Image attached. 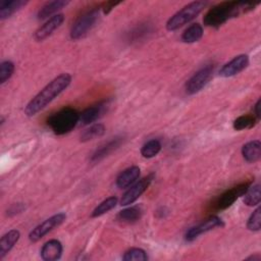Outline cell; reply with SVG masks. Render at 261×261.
<instances>
[{"label": "cell", "mask_w": 261, "mask_h": 261, "mask_svg": "<svg viewBox=\"0 0 261 261\" xmlns=\"http://www.w3.org/2000/svg\"><path fill=\"white\" fill-rule=\"evenodd\" d=\"M71 75L69 73H61L46 85L25 106L24 113L28 116H34L56 97H58L70 84Z\"/></svg>", "instance_id": "6da1fadb"}, {"label": "cell", "mask_w": 261, "mask_h": 261, "mask_svg": "<svg viewBox=\"0 0 261 261\" xmlns=\"http://www.w3.org/2000/svg\"><path fill=\"white\" fill-rule=\"evenodd\" d=\"M257 3L252 2H222L210 8L205 14L203 21L204 24L208 27L217 28L224 23L231 17L239 15L242 12H246L248 10L254 9Z\"/></svg>", "instance_id": "7a4b0ae2"}, {"label": "cell", "mask_w": 261, "mask_h": 261, "mask_svg": "<svg viewBox=\"0 0 261 261\" xmlns=\"http://www.w3.org/2000/svg\"><path fill=\"white\" fill-rule=\"evenodd\" d=\"M80 113L73 108L66 107L54 113L48 118V125L56 135H64L70 132L79 122Z\"/></svg>", "instance_id": "3957f363"}, {"label": "cell", "mask_w": 261, "mask_h": 261, "mask_svg": "<svg viewBox=\"0 0 261 261\" xmlns=\"http://www.w3.org/2000/svg\"><path fill=\"white\" fill-rule=\"evenodd\" d=\"M207 1H194L182 7L175 14H173L166 22V29L168 31H175L186 23L193 20L201 11L207 6Z\"/></svg>", "instance_id": "277c9868"}, {"label": "cell", "mask_w": 261, "mask_h": 261, "mask_svg": "<svg viewBox=\"0 0 261 261\" xmlns=\"http://www.w3.org/2000/svg\"><path fill=\"white\" fill-rule=\"evenodd\" d=\"M100 15V9L94 8L76 18L70 29V38L72 40H80L85 37L96 24Z\"/></svg>", "instance_id": "5b68a950"}, {"label": "cell", "mask_w": 261, "mask_h": 261, "mask_svg": "<svg viewBox=\"0 0 261 261\" xmlns=\"http://www.w3.org/2000/svg\"><path fill=\"white\" fill-rule=\"evenodd\" d=\"M213 74V66L206 65L196 71L186 83V92L190 95L200 92L210 81Z\"/></svg>", "instance_id": "8992f818"}, {"label": "cell", "mask_w": 261, "mask_h": 261, "mask_svg": "<svg viewBox=\"0 0 261 261\" xmlns=\"http://www.w3.org/2000/svg\"><path fill=\"white\" fill-rule=\"evenodd\" d=\"M66 218V215L64 213H57L48 219L44 220L42 223L37 225L29 234V239L31 242L36 243L40 241L42 238H44L48 232L53 230L55 227L59 226Z\"/></svg>", "instance_id": "52a82bcc"}, {"label": "cell", "mask_w": 261, "mask_h": 261, "mask_svg": "<svg viewBox=\"0 0 261 261\" xmlns=\"http://www.w3.org/2000/svg\"><path fill=\"white\" fill-rule=\"evenodd\" d=\"M221 226H223V221L221 220V218H219L218 216L212 215L209 218L205 219L203 222L199 223L198 225L191 227L187 231L185 237H186L187 241L191 242V241H194L195 239H197L200 234L205 233V232H207L211 229H214L216 227H221Z\"/></svg>", "instance_id": "ba28073f"}, {"label": "cell", "mask_w": 261, "mask_h": 261, "mask_svg": "<svg viewBox=\"0 0 261 261\" xmlns=\"http://www.w3.org/2000/svg\"><path fill=\"white\" fill-rule=\"evenodd\" d=\"M152 180V175L144 177L140 181L136 182L134 186H132L121 197L120 199V205L121 206H127L136 202L142 194L148 189L150 186V182Z\"/></svg>", "instance_id": "9c48e42d"}, {"label": "cell", "mask_w": 261, "mask_h": 261, "mask_svg": "<svg viewBox=\"0 0 261 261\" xmlns=\"http://www.w3.org/2000/svg\"><path fill=\"white\" fill-rule=\"evenodd\" d=\"M248 188H249V184L245 182V184L238 185L237 187H233L230 190H227L226 192H224L216 202L217 209H226L229 206H231L236 202V200L244 196Z\"/></svg>", "instance_id": "30bf717a"}, {"label": "cell", "mask_w": 261, "mask_h": 261, "mask_svg": "<svg viewBox=\"0 0 261 261\" xmlns=\"http://www.w3.org/2000/svg\"><path fill=\"white\" fill-rule=\"evenodd\" d=\"M249 65V57L246 54H241L233 57L225 63L219 70V75L223 77L233 76L243 71Z\"/></svg>", "instance_id": "8fae6325"}, {"label": "cell", "mask_w": 261, "mask_h": 261, "mask_svg": "<svg viewBox=\"0 0 261 261\" xmlns=\"http://www.w3.org/2000/svg\"><path fill=\"white\" fill-rule=\"evenodd\" d=\"M64 20V15L62 13L55 14L52 17H50L44 24H42L34 35V38L36 41L41 42L47 39L49 36L53 34L55 30H57L63 22Z\"/></svg>", "instance_id": "7c38bea8"}, {"label": "cell", "mask_w": 261, "mask_h": 261, "mask_svg": "<svg viewBox=\"0 0 261 261\" xmlns=\"http://www.w3.org/2000/svg\"><path fill=\"white\" fill-rule=\"evenodd\" d=\"M108 108V102L104 101L97 105H93L91 107L86 108L82 113H80V120L79 122L82 125L90 124L94 121H96L98 118H100L107 110Z\"/></svg>", "instance_id": "4fadbf2b"}, {"label": "cell", "mask_w": 261, "mask_h": 261, "mask_svg": "<svg viewBox=\"0 0 261 261\" xmlns=\"http://www.w3.org/2000/svg\"><path fill=\"white\" fill-rule=\"evenodd\" d=\"M62 250L63 248L59 241L50 240L43 245L40 255L44 261H54L61 257Z\"/></svg>", "instance_id": "5bb4252c"}, {"label": "cell", "mask_w": 261, "mask_h": 261, "mask_svg": "<svg viewBox=\"0 0 261 261\" xmlns=\"http://www.w3.org/2000/svg\"><path fill=\"white\" fill-rule=\"evenodd\" d=\"M140 176V168L138 166H130L121 171L117 178L116 185L119 189H125L132 186Z\"/></svg>", "instance_id": "9a60e30c"}, {"label": "cell", "mask_w": 261, "mask_h": 261, "mask_svg": "<svg viewBox=\"0 0 261 261\" xmlns=\"http://www.w3.org/2000/svg\"><path fill=\"white\" fill-rule=\"evenodd\" d=\"M242 155L247 162L254 163L261 157V143L259 140L248 142L242 147Z\"/></svg>", "instance_id": "2e32d148"}, {"label": "cell", "mask_w": 261, "mask_h": 261, "mask_svg": "<svg viewBox=\"0 0 261 261\" xmlns=\"http://www.w3.org/2000/svg\"><path fill=\"white\" fill-rule=\"evenodd\" d=\"M20 233L16 229H11L5 234L0 240V259H2L5 255L8 254V252L14 247V245L17 243L19 240Z\"/></svg>", "instance_id": "e0dca14e"}, {"label": "cell", "mask_w": 261, "mask_h": 261, "mask_svg": "<svg viewBox=\"0 0 261 261\" xmlns=\"http://www.w3.org/2000/svg\"><path fill=\"white\" fill-rule=\"evenodd\" d=\"M68 3H69V1H65V0H55V1L47 2L39 9L37 17H38V19H45L53 14L55 15V13L57 11H59L60 9L65 7Z\"/></svg>", "instance_id": "ac0fdd59"}, {"label": "cell", "mask_w": 261, "mask_h": 261, "mask_svg": "<svg viewBox=\"0 0 261 261\" xmlns=\"http://www.w3.org/2000/svg\"><path fill=\"white\" fill-rule=\"evenodd\" d=\"M28 1L23 0H2L0 1V18L6 19L23 7Z\"/></svg>", "instance_id": "d6986e66"}, {"label": "cell", "mask_w": 261, "mask_h": 261, "mask_svg": "<svg viewBox=\"0 0 261 261\" xmlns=\"http://www.w3.org/2000/svg\"><path fill=\"white\" fill-rule=\"evenodd\" d=\"M120 144H121V138H115V139L107 142L106 144H104L103 146H101L99 149L96 150V152L93 154L91 160L93 162L100 161L101 159H103L104 157L109 155L113 150L118 148Z\"/></svg>", "instance_id": "ffe728a7"}, {"label": "cell", "mask_w": 261, "mask_h": 261, "mask_svg": "<svg viewBox=\"0 0 261 261\" xmlns=\"http://www.w3.org/2000/svg\"><path fill=\"white\" fill-rule=\"evenodd\" d=\"M142 209L139 206H133L119 211L116 218L121 222L130 223L139 220L142 216Z\"/></svg>", "instance_id": "44dd1931"}, {"label": "cell", "mask_w": 261, "mask_h": 261, "mask_svg": "<svg viewBox=\"0 0 261 261\" xmlns=\"http://www.w3.org/2000/svg\"><path fill=\"white\" fill-rule=\"evenodd\" d=\"M203 36V28L200 23H193L190 27H188L182 35L181 40L185 43H195L199 41Z\"/></svg>", "instance_id": "7402d4cb"}, {"label": "cell", "mask_w": 261, "mask_h": 261, "mask_svg": "<svg viewBox=\"0 0 261 261\" xmlns=\"http://www.w3.org/2000/svg\"><path fill=\"white\" fill-rule=\"evenodd\" d=\"M261 194H260V185L256 184L253 186H249L248 190L244 194V203L247 206L253 207L260 203Z\"/></svg>", "instance_id": "603a6c76"}, {"label": "cell", "mask_w": 261, "mask_h": 261, "mask_svg": "<svg viewBox=\"0 0 261 261\" xmlns=\"http://www.w3.org/2000/svg\"><path fill=\"white\" fill-rule=\"evenodd\" d=\"M105 133V126L101 123H95L91 125L89 128L85 129L81 135L82 142H88L103 136Z\"/></svg>", "instance_id": "cb8c5ba5"}, {"label": "cell", "mask_w": 261, "mask_h": 261, "mask_svg": "<svg viewBox=\"0 0 261 261\" xmlns=\"http://www.w3.org/2000/svg\"><path fill=\"white\" fill-rule=\"evenodd\" d=\"M117 204V198L116 197H109L107 199H105L104 201H102L92 212V217H98L101 216L105 213H107L108 211H110L111 209H113Z\"/></svg>", "instance_id": "d4e9b609"}, {"label": "cell", "mask_w": 261, "mask_h": 261, "mask_svg": "<svg viewBox=\"0 0 261 261\" xmlns=\"http://www.w3.org/2000/svg\"><path fill=\"white\" fill-rule=\"evenodd\" d=\"M161 150V144L158 140H150L143 145L141 149V154L145 158H152L156 156Z\"/></svg>", "instance_id": "484cf974"}, {"label": "cell", "mask_w": 261, "mask_h": 261, "mask_svg": "<svg viewBox=\"0 0 261 261\" xmlns=\"http://www.w3.org/2000/svg\"><path fill=\"white\" fill-rule=\"evenodd\" d=\"M256 121H257V118L254 115H250V114L242 115V116L238 117L237 119H234L233 128L237 130L251 128L255 125Z\"/></svg>", "instance_id": "4316f807"}, {"label": "cell", "mask_w": 261, "mask_h": 261, "mask_svg": "<svg viewBox=\"0 0 261 261\" xmlns=\"http://www.w3.org/2000/svg\"><path fill=\"white\" fill-rule=\"evenodd\" d=\"M122 259L124 261H146L148 259V256L143 249L132 248L124 253Z\"/></svg>", "instance_id": "83f0119b"}, {"label": "cell", "mask_w": 261, "mask_h": 261, "mask_svg": "<svg viewBox=\"0 0 261 261\" xmlns=\"http://www.w3.org/2000/svg\"><path fill=\"white\" fill-rule=\"evenodd\" d=\"M247 227L249 230L258 231L261 228V208H256L248 219Z\"/></svg>", "instance_id": "f1b7e54d"}, {"label": "cell", "mask_w": 261, "mask_h": 261, "mask_svg": "<svg viewBox=\"0 0 261 261\" xmlns=\"http://www.w3.org/2000/svg\"><path fill=\"white\" fill-rule=\"evenodd\" d=\"M14 71V64L9 60H5L0 65V83L4 84L8 81Z\"/></svg>", "instance_id": "f546056e"}, {"label": "cell", "mask_w": 261, "mask_h": 261, "mask_svg": "<svg viewBox=\"0 0 261 261\" xmlns=\"http://www.w3.org/2000/svg\"><path fill=\"white\" fill-rule=\"evenodd\" d=\"M24 209V206L21 203H17V204H13L9 209H8V215H12V214H16V213H20L22 210Z\"/></svg>", "instance_id": "4dcf8cb0"}, {"label": "cell", "mask_w": 261, "mask_h": 261, "mask_svg": "<svg viewBox=\"0 0 261 261\" xmlns=\"http://www.w3.org/2000/svg\"><path fill=\"white\" fill-rule=\"evenodd\" d=\"M117 4H119V3H118V2H106V3H104V5L102 6L103 12H104L105 14L109 13V11H110L115 5H117Z\"/></svg>", "instance_id": "1f68e13d"}, {"label": "cell", "mask_w": 261, "mask_h": 261, "mask_svg": "<svg viewBox=\"0 0 261 261\" xmlns=\"http://www.w3.org/2000/svg\"><path fill=\"white\" fill-rule=\"evenodd\" d=\"M255 117L257 119L261 118V99H259L255 104Z\"/></svg>", "instance_id": "d6a6232c"}, {"label": "cell", "mask_w": 261, "mask_h": 261, "mask_svg": "<svg viewBox=\"0 0 261 261\" xmlns=\"http://www.w3.org/2000/svg\"><path fill=\"white\" fill-rule=\"evenodd\" d=\"M260 259H261L260 255H259V254H256V255H254V256H250V257H248L246 260H254V261H260Z\"/></svg>", "instance_id": "836d02e7"}]
</instances>
